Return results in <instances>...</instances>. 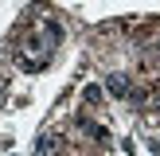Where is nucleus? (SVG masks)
<instances>
[{
	"label": "nucleus",
	"mask_w": 160,
	"mask_h": 156,
	"mask_svg": "<svg viewBox=\"0 0 160 156\" xmlns=\"http://www.w3.org/2000/svg\"><path fill=\"white\" fill-rule=\"evenodd\" d=\"M106 90L113 94V98H129L133 82H129V74H109V78H106Z\"/></svg>",
	"instance_id": "f257e3e1"
},
{
	"label": "nucleus",
	"mask_w": 160,
	"mask_h": 156,
	"mask_svg": "<svg viewBox=\"0 0 160 156\" xmlns=\"http://www.w3.org/2000/svg\"><path fill=\"white\" fill-rule=\"evenodd\" d=\"M86 105H102V90L98 86H86Z\"/></svg>",
	"instance_id": "f03ea898"
}]
</instances>
